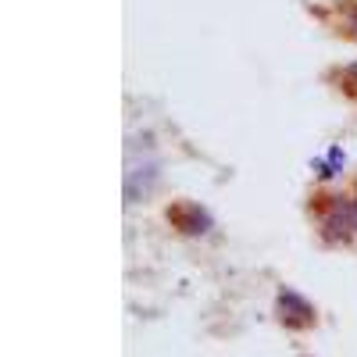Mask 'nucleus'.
<instances>
[{"instance_id": "nucleus-2", "label": "nucleus", "mask_w": 357, "mask_h": 357, "mask_svg": "<svg viewBox=\"0 0 357 357\" xmlns=\"http://www.w3.org/2000/svg\"><path fill=\"white\" fill-rule=\"evenodd\" d=\"M354 22H357V15H354Z\"/></svg>"}, {"instance_id": "nucleus-1", "label": "nucleus", "mask_w": 357, "mask_h": 357, "mask_svg": "<svg viewBox=\"0 0 357 357\" xmlns=\"http://www.w3.org/2000/svg\"><path fill=\"white\" fill-rule=\"evenodd\" d=\"M282 311H301L304 318H311V307L301 301V296H293V293H282Z\"/></svg>"}]
</instances>
